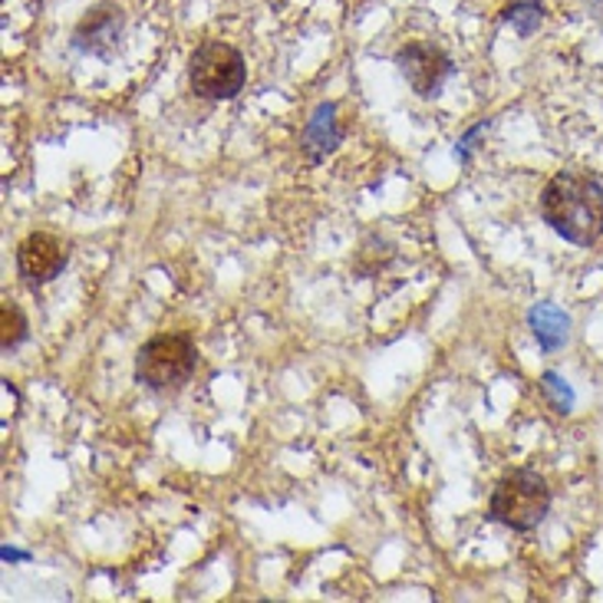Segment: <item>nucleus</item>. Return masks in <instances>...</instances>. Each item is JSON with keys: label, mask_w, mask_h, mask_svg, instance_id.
<instances>
[{"label": "nucleus", "mask_w": 603, "mask_h": 603, "mask_svg": "<svg viewBox=\"0 0 603 603\" xmlns=\"http://www.w3.org/2000/svg\"><path fill=\"white\" fill-rule=\"evenodd\" d=\"M541 218L571 244L603 238V182L591 172H558L541 191Z\"/></svg>", "instance_id": "1"}, {"label": "nucleus", "mask_w": 603, "mask_h": 603, "mask_svg": "<svg viewBox=\"0 0 603 603\" xmlns=\"http://www.w3.org/2000/svg\"><path fill=\"white\" fill-rule=\"evenodd\" d=\"M548 508H551L548 482L531 469H515L495 485L489 502V518L512 531H531L545 522Z\"/></svg>", "instance_id": "2"}, {"label": "nucleus", "mask_w": 603, "mask_h": 603, "mask_svg": "<svg viewBox=\"0 0 603 603\" xmlns=\"http://www.w3.org/2000/svg\"><path fill=\"white\" fill-rule=\"evenodd\" d=\"M188 83L201 99H234L248 83L241 50L221 40H205L188 59Z\"/></svg>", "instance_id": "3"}, {"label": "nucleus", "mask_w": 603, "mask_h": 603, "mask_svg": "<svg viewBox=\"0 0 603 603\" xmlns=\"http://www.w3.org/2000/svg\"><path fill=\"white\" fill-rule=\"evenodd\" d=\"M198 363L195 343L182 333L152 337L135 357V380L149 390H175L191 380Z\"/></svg>", "instance_id": "4"}, {"label": "nucleus", "mask_w": 603, "mask_h": 603, "mask_svg": "<svg viewBox=\"0 0 603 603\" xmlns=\"http://www.w3.org/2000/svg\"><path fill=\"white\" fill-rule=\"evenodd\" d=\"M396 66L406 76V83L413 86V92H419L423 99L439 96L442 83L452 73L449 53L442 46H436V43H426V40H409L406 46H399Z\"/></svg>", "instance_id": "5"}, {"label": "nucleus", "mask_w": 603, "mask_h": 603, "mask_svg": "<svg viewBox=\"0 0 603 603\" xmlns=\"http://www.w3.org/2000/svg\"><path fill=\"white\" fill-rule=\"evenodd\" d=\"M66 267V248L43 231H33L30 238L20 241L17 248V271L26 284L40 287L50 284L53 277H59V271Z\"/></svg>", "instance_id": "6"}, {"label": "nucleus", "mask_w": 603, "mask_h": 603, "mask_svg": "<svg viewBox=\"0 0 603 603\" xmlns=\"http://www.w3.org/2000/svg\"><path fill=\"white\" fill-rule=\"evenodd\" d=\"M122 36V10L112 3L92 7L73 30V46L89 56H109Z\"/></svg>", "instance_id": "7"}, {"label": "nucleus", "mask_w": 603, "mask_h": 603, "mask_svg": "<svg viewBox=\"0 0 603 603\" xmlns=\"http://www.w3.org/2000/svg\"><path fill=\"white\" fill-rule=\"evenodd\" d=\"M340 142H343V125L337 119V102H320L300 132V149L310 162H324L327 155L337 152Z\"/></svg>", "instance_id": "8"}, {"label": "nucleus", "mask_w": 603, "mask_h": 603, "mask_svg": "<svg viewBox=\"0 0 603 603\" xmlns=\"http://www.w3.org/2000/svg\"><path fill=\"white\" fill-rule=\"evenodd\" d=\"M528 324H531V330H535L538 343H541L548 353L568 343L571 317H568L558 304H538V307H531Z\"/></svg>", "instance_id": "9"}, {"label": "nucleus", "mask_w": 603, "mask_h": 603, "mask_svg": "<svg viewBox=\"0 0 603 603\" xmlns=\"http://www.w3.org/2000/svg\"><path fill=\"white\" fill-rule=\"evenodd\" d=\"M502 20L512 23L522 36H531L545 23V3L541 0H512L502 10Z\"/></svg>", "instance_id": "10"}, {"label": "nucleus", "mask_w": 603, "mask_h": 603, "mask_svg": "<svg viewBox=\"0 0 603 603\" xmlns=\"http://www.w3.org/2000/svg\"><path fill=\"white\" fill-rule=\"evenodd\" d=\"M0 347H3V353H10L13 347H20L23 340H26V317L20 314V307L17 304H3L0 307Z\"/></svg>", "instance_id": "11"}, {"label": "nucleus", "mask_w": 603, "mask_h": 603, "mask_svg": "<svg viewBox=\"0 0 603 603\" xmlns=\"http://www.w3.org/2000/svg\"><path fill=\"white\" fill-rule=\"evenodd\" d=\"M541 390H545V396L551 399V409L555 413H561V416H568L571 409H574V390L558 376V373H545L541 376Z\"/></svg>", "instance_id": "12"}, {"label": "nucleus", "mask_w": 603, "mask_h": 603, "mask_svg": "<svg viewBox=\"0 0 603 603\" xmlns=\"http://www.w3.org/2000/svg\"><path fill=\"white\" fill-rule=\"evenodd\" d=\"M485 129H489V119H482L479 125H472V129L465 132V139L459 142V162H469V149H472V142H475Z\"/></svg>", "instance_id": "13"}, {"label": "nucleus", "mask_w": 603, "mask_h": 603, "mask_svg": "<svg viewBox=\"0 0 603 603\" xmlns=\"http://www.w3.org/2000/svg\"><path fill=\"white\" fill-rule=\"evenodd\" d=\"M3 561H26V555H20V551H10V548H3Z\"/></svg>", "instance_id": "14"}]
</instances>
